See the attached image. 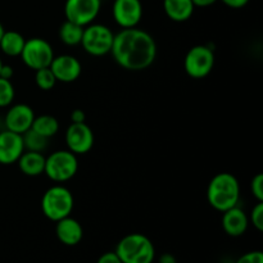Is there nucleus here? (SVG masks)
I'll list each match as a JSON object with an SVG mask.
<instances>
[{
    "mask_svg": "<svg viewBox=\"0 0 263 263\" xmlns=\"http://www.w3.org/2000/svg\"><path fill=\"white\" fill-rule=\"evenodd\" d=\"M110 54L122 68L143 71L156 61L157 44L146 31L138 27L122 28L115 35Z\"/></svg>",
    "mask_w": 263,
    "mask_h": 263,
    "instance_id": "nucleus-1",
    "label": "nucleus"
},
{
    "mask_svg": "<svg viewBox=\"0 0 263 263\" xmlns=\"http://www.w3.org/2000/svg\"><path fill=\"white\" fill-rule=\"evenodd\" d=\"M240 198V186L234 175L229 172L217 174L208 184L207 199L211 207L216 211L225 212L235 207Z\"/></svg>",
    "mask_w": 263,
    "mask_h": 263,
    "instance_id": "nucleus-2",
    "label": "nucleus"
},
{
    "mask_svg": "<svg viewBox=\"0 0 263 263\" xmlns=\"http://www.w3.org/2000/svg\"><path fill=\"white\" fill-rule=\"evenodd\" d=\"M115 252L122 263H153L156 259V248L151 239L138 233L123 236Z\"/></svg>",
    "mask_w": 263,
    "mask_h": 263,
    "instance_id": "nucleus-3",
    "label": "nucleus"
},
{
    "mask_svg": "<svg viewBox=\"0 0 263 263\" xmlns=\"http://www.w3.org/2000/svg\"><path fill=\"white\" fill-rule=\"evenodd\" d=\"M73 203V195L67 187L54 185L44 193L41 198V211L46 218L57 222L71 215Z\"/></svg>",
    "mask_w": 263,
    "mask_h": 263,
    "instance_id": "nucleus-4",
    "label": "nucleus"
},
{
    "mask_svg": "<svg viewBox=\"0 0 263 263\" xmlns=\"http://www.w3.org/2000/svg\"><path fill=\"white\" fill-rule=\"evenodd\" d=\"M115 33L109 27L100 23H90L85 26L81 45L86 53L94 57H103L110 53Z\"/></svg>",
    "mask_w": 263,
    "mask_h": 263,
    "instance_id": "nucleus-5",
    "label": "nucleus"
},
{
    "mask_svg": "<svg viewBox=\"0 0 263 263\" xmlns=\"http://www.w3.org/2000/svg\"><path fill=\"white\" fill-rule=\"evenodd\" d=\"M79 170L76 154L69 151H58L45 158L44 174L55 182L71 180Z\"/></svg>",
    "mask_w": 263,
    "mask_h": 263,
    "instance_id": "nucleus-6",
    "label": "nucleus"
},
{
    "mask_svg": "<svg viewBox=\"0 0 263 263\" xmlns=\"http://www.w3.org/2000/svg\"><path fill=\"white\" fill-rule=\"evenodd\" d=\"M21 58L28 68L37 71L50 66L54 58V51L46 40L41 37H32L26 40Z\"/></svg>",
    "mask_w": 263,
    "mask_h": 263,
    "instance_id": "nucleus-7",
    "label": "nucleus"
},
{
    "mask_svg": "<svg viewBox=\"0 0 263 263\" xmlns=\"http://www.w3.org/2000/svg\"><path fill=\"white\" fill-rule=\"evenodd\" d=\"M215 54L210 46L195 45L186 53L184 59L185 72L193 79H203L212 72Z\"/></svg>",
    "mask_w": 263,
    "mask_h": 263,
    "instance_id": "nucleus-8",
    "label": "nucleus"
},
{
    "mask_svg": "<svg viewBox=\"0 0 263 263\" xmlns=\"http://www.w3.org/2000/svg\"><path fill=\"white\" fill-rule=\"evenodd\" d=\"M102 8V0H66L64 14L67 21L85 26L90 25L98 17Z\"/></svg>",
    "mask_w": 263,
    "mask_h": 263,
    "instance_id": "nucleus-9",
    "label": "nucleus"
},
{
    "mask_svg": "<svg viewBox=\"0 0 263 263\" xmlns=\"http://www.w3.org/2000/svg\"><path fill=\"white\" fill-rule=\"evenodd\" d=\"M112 14L120 27H136L143 18V4L140 0H115Z\"/></svg>",
    "mask_w": 263,
    "mask_h": 263,
    "instance_id": "nucleus-10",
    "label": "nucleus"
},
{
    "mask_svg": "<svg viewBox=\"0 0 263 263\" xmlns=\"http://www.w3.org/2000/svg\"><path fill=\"white\" fill-rule=\"evenodd\" d=\"M66 144L68 151L77 154H86L94 145V134L85 122L71 123L66 131Z\"/></svg>",
    "mask_w": 263,
    "mask_h": 263,
    "instance_id": "nucleus-11",
    "label": "nucleus"
},
{
    "mask_svg": "<svg viewBox=\"0 0 263 263\" xmlns=\"http://www.w3.org/2000/svg\"><path fill=\"white\" fill-rule=\"evenodd\" d=\"M49 68L54 73L57 81L66 82V84L76 81L82 71L79 59L73 55H69V54L54 57Z\"/></svg>",
    "mask_w": 263,
    "mask_h": 263,
    "instance_id": "nucleus-12",
    "label": "nucleus"
},
{
    "mask_svg": "<svg viewBox=\"0 0 263 263\" xmlns=\"http://www.w3.org/2000/svg\"><path fill=\"white\" fill-rule=\"evenodd\" d=\"M25 152L23 146L22 135L15 134L5 128L4 131H0V164L17 163L20 157Z\"/></svg>",
    "mask_w": 263,
    "mask_h": 263,
    "instance_id": "nucleus-13",
    "label": "nucleus"
},
{
    "mask_svg": "<svg viewBox=\"0 0 263 263\" xmlns=\"http://www.w3.org/2000/svg\"><path fill=\"white\" fill-rule=\"evenodd\" d=\"M33 118H35V113H33L32 108L21 103V104H15L8 109L4 123L7 130L22 135L26 131L30 130Z\"/></svg>",
    "mask_w": 263,
    "mask_h": 263,
    "instance_id": "nucleus-14",
    "label": "nucleus"
},
{
    "mask_svg": "<svg viewBox=\"0 0 263 263\" xmlns=\"http://www.w3.org/2000/svg\"><path fill=\"white\" fill-rule=\"evenodd\" d=\"M55 235L62 244L67 247H73L82 240L84 230L79 221L68 216V217L57 221Z\"/></svg>",
    "mask_w": 263,
    "mask_h": 263,
    "instance_id": "nucleus-15",
    "label": "nucleus"
},
{
    "mask_svg": "<svg viewBox=\"0 0 263 263\" xmlns=\"http://www.w3.org/2000/svg\"><path fill=\"white\" fill-rule=\"evenodd\" d=\"M248 216L238 205L222 212V228L229 236H233V238L241 236L248 229Z\"/></svg>",
    "mask_w": 263,
    "mask_h": 263,
    "instance_id": "nucleus-16",
    "label": "nucleus"
},
{
    "mask_svg": "<svg viewBox=\"0 0 263 263\" xmlns=\"http://www.w3.org/2000/svg\"><path fill=\"white\" fill-rule=\"evenodd\" d=\"M21 172L26 176H39L45 170V157L39 152L25 151L17 161Z\"/></svg>",
    "mask_w": 263,
    "mask_h": 263,
    "instance_id": "nucleus-17",
    "label": "nucleus"
},
{
    "mask_svg": "<svg viewBox=\"0 0 263 263\" xmlns=\"http://www.w3.org/2000/svg\"><path fill=\"white\" fill-rule=\"evenodd\" d=\"M163 9L170 20L185 22L192 18L195 7L192 0H163Z\"/></svg>",
    "mask_w": 263,
    "mask_h": 263,
    "instance_id": "nucleus-18",
    "label": "nucleus"
},
{
    "mask_svg": "<svg viewBox=\"0 0 263 263\" xmlns=\"http://www.w3.org/2000/svg\"><path fill=\"white\" fill-rule=\"evenodd\" d=\"M25 43L26 39L17 31H4L0 39V49L7 55L17 57L22 53Z\"/></svg>",
    "mask_w": 263,
    "mask_h": 263,
    "instance_id": "nucleus-19",
    "label": "nucleus"
},
{
    "mask_svg": "<svg viewBox=\"0 0 263 263\" xmlns=\"http://www.w3.org/2000/svg\"><path fill=\"white\" fill-rule=\"evenodd\" d=\"M31 128H32L33 131H36L37 134H40V135L49 139L58 133L59 123L58 120L50 115H41L39 116V117L35 116Z\"/></svg>",
    "mask_w": 263,
    "mask_h": 263,
    "instance_id": "nucleus-20",
    "label": "nucleus"
},
{
    "mask_svg": "<svg viewBox=\"0 0 263 263\" xmlns=\"http://www.w3.org/2000/svg\"><path fill=\"white\" fill-rule=\"evenodd\" d=\"M82 33H84V27L76 23L67 21L59 28V37L62 43H64L68 46H74L81 44Z\"/></svg>",
    "mask_w": 263,
    "mask_h": 263,
    "instance_id": "nucleus-21",
    "label": "nucleus"
},
{
    "mask_svg": "<svg viewBox=\"0 0 263 263\" xmlns=\"http://www.w3.org/2000/svg\"><path fill=\"white\" fill-rule=\"evenodd\" d=\"M22 139L25 151L43 153V152L49 146V139L40 135V134H37L36 131H33L32 128H30V130L26 131L25 134H22Z\"/></svg>",
    "mask_w": 263,
    "mask_h": 263,
    "instance_id": "nucleus-22",
    "label": "nucleus"
},
{
    "mask_svg": "<svg viewBox=\"0 0 263 263\" xmlns=\"http://www.w3.org/2000/svg\"><path fill=\"white\" fill-rule=\"evenodd\" d=\"M35 72V82L39 89L44 90V91H48V90H51L55 86L57 79L49 67L40 68Z\"/></svg>",
    "mask_w": 263,
    "mask_h": 263,
    "instance_id": "nucleus-23",
    "label": "nucleus"
},
{
    "mask_svg": "<svg viewBox=\"0 0 263 263\" xmlns=\"http://www.w3.org/2000/svg\"><path fill=\"white\" fill-rule=\"evenodd\" d=\"M14 86L10 80L2 79L0 77V108L8 107L14 100Z\"/></svg>",
    "mask_w": 263,
    "mask_h": 263,
    "instance_id": "nucleus-24",
    "label": "nucleus"
},
{
    "mask_svg": "<svg viewBox=\"0 0 263 263\" xmlns=\"http://www.w3.org/2000/svg\"><path fill=\"white\" fill-rule=\"evenodd\" d=\"M251 222L258 231H263V202H258L251 212Z\"/></svg>",
    "mask_w": 263,
    "mask_h": 263,
    "instance_id": "nucleus-25",
    "label": "nucleus"
},
{
    "mask_svg": "<svg viewBox=\"0 0 263 263\" xmlns=\"http://www.w3.org/2000/svg\"><path fill=\"white\" fill-rule=\"evenodd\" d=\"M251 190L258 202H263V175L257 174L251 181Z\"/></svg>",
    "mask_w": 263,
    "mask_h": 263,
    "instance_id": "nucleus-26",
    "label": "nucleus"
},
{
    "mask_svg": "<svg viewBox=\"0 0 263 263\" xmlns=\"http://www.w3.org/2000/svg\"><path fill=\"white\" fill-rule=\"evenodd\" d=\"M236 263H263V253L261 251H252L239 257Z\"/></svg>",
    "mask_w": 263,
    "mask_h": 263,
    "instance_id": "nucleus-27",
    "label": "nucleus"
},
{
    "mask_svg": "<svg viewBox=\"0 0 263 263\" xmlns=\"http://www.w3.org/2000/svg\"><path fill=\"white\" fill-rule=\"evenodd\" d=\"M97 263H122V261H121L116 252H107V253L102 254L99 257Z\"/></svg>",
    "mask_w": 263,
    "mask_h": 263,
    "instance_id": "nucleus-28",
    "label": "nucleus"
},
{
    "mask_svg": "<svg viewBox=\"0 0 263 263\" xmlns=\"http://www.w3.org/2000/svg\"><path fill=\"white\" fill-rule=\"evenodd\" d=\"M225 5L228 7L234 8V9H240V8H244L249 3V0H221Z\"/></svg>",
    "mask_w": 263,
    "mask_h": 263,
    "instance_id": "nucleus-29",
    "label": "nucleus"
},
{
    "mask_svg": "<svg viewBox=\"0 0 263 263\" xmlns=\"http://www.w3.org/2000/svg\"><path fill=\"white\" fill-rule=\"evenodd\" d=\"M86 120V115L82 109H74L72 110L71 113V121L72 123H80V122H85Z\"/></svg>",
    "mask_w": 263,
    "mask_h": 263,
    "instance_id": "nucleus-30",
    "label": "nucleus"
},
{
    "mask_svg": "<svg viewBox=\"0 0 263 263\" xmlns=\"http://www.w3.org/2000/svg\"><path fill=\"white\" fill-rule=\"evenodd\" d=\"M13 74H14V72H13L12 67L7 66V64H3L2 69H0V77H2V79L10 80L13 77Z\"/></svg>",
    "mask_w": 263,
    "mask_h": 263,
    "instance_id": "nucleus-31",
    "label": "nucleus"
},
{
    "mask_svg": "<svg viewBox=\"0 0 263 263\" xmlns=\"http://www.w3.org/2000/svg\"><path fill=\"white\" fill-rule=\"evenodd\" d=\"M193 4H194V7H198V8H207V7H211V5L215 4L217 0H192Z\"/></svg>",
    "mask_w": 263,
    "mask_h": 263,
    "instance_id": "nucleus-32",
    "label": "nucleus"
},
{
    "mask_svg": "<svg viewBox=\"0 0 263 263\" xmlns=\"http://www.w3.org/2000/svg\"><path fill=\"white\" fill-rule=\"evenodd\" d=\"M158 263H177L176 258H175L174 254L171 253H163L159 257Z\"/></svg>",
    "mask_w": 263,
    "mask_h": 263,
    "instance_id": "nucleus-33",
    "label": "nucleus"
},
{
    "mask_svg": "<svg viewBox=\"0 0 263 263\" xmlns=\"http://www.w3.org/2000/svg\"><path fill=\"white\" fill-rule=\"evenodd\" d=\"M4 27H3V25H2V22H0V39H2V36H3V33H4Z\"/></svg>",
    "mask_w": 263,
    "mask_h": 263,
    "instance_id": "nucleus-34",
    "label": "nucleus"
},
{
    "mask_svg": "<svg viewBox=\"0 0 263 263\" xmlns=\"http://www.w3.org/2000/svg\"><path fill=\"white\" fill-rule=\"evenodd\" d=\"M2 125H3V122H2V117H0V131H2Z\"/></svg>",
    "mask_w": 263,
    "mask_h": 263,
    "instance_id": "nucleus-35",
    "label": "nucleus"
},
{
    "mask_svg": "<svg viewBox=\"0 0 263 263\" xmlns=\"http://www.w3.org/2000/svg\"><path fill=\"white\" fill-rule=\"evenodd\" d=\"M2 67H3V62H2V59H0V69H2Z\"/></svg>",
    "mask_w": 263,
    "mask_h": 263,
    "instance_id": "nucleus-36",
    "label": "nucleus"
}]
</instances>
